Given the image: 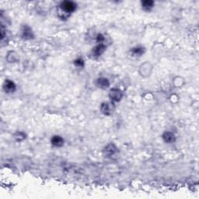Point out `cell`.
Here are the masks:
<instances>
[{
  "label": "cell",
  "instance_id": "cell-1",
  "mask_svg": "<svg viewBox=\"0 0 199 199\" xmlns=\"http://www.w3.org/2000/svg\"><path fill=\"white\" fill-rule=\"evenodd\" d=\"M61 7L66 13H72V12L74 11L75 9H76V4L72 2H70V1H66V2H63L62 3Z\"/></svg>",
  "mask_w": 199,
  "mask_h": 199
},
{
  "label": "cell",
  "instance_id": "cell-2",
  "mask_svg": "<svg viewBox=\"0 0 199 199\" xmlns=\"http://www.w3.org/2000/svg\"><path fill=\"white\" fill-rule=\"evenodd\" d=\"M110 97L114 101H119L121 99V97H122V94H121V92L119 90L113 89L110 92Z\"/></svg>",
  "mask_w": 199,
  "mask_h": 199
},
{
  "label": "cell",
  "instance_id": "cell-3",
  "mask_svg": "<svg viewBox=\"0 0 199 199\" xmlns=\"http://www.w3.org/2000/svg\"><path fill=\"white\" fill-rule=\"evenodd\" d=\"M4 87H5V90H6V92L12 93V92H13L15 90L16 86H15L14 83H13L10 80H6Z\"/></svg>",
  "mask_w": 199,
  "mask_h": 199
},
{
  "label": "cell",
  "instance_id": "cell-4",
  "mask_svg": "<svg viewBox=\"0 0 199 199\" xmlns=\"http://www.w3.org/2000/svg\"><path fill=\"white\" fill-rule=\"evenodd\" d=\"M104 50H105V46L103 45V44H100L99 45L96 46V47L93 49V53L94 54V55L99 56V55H100V54H102L103 52L104 51Z\"/></svg>",
  "mask_w": 199,
  "mask_h": 199
},
{
  "label": "cell",
  "instance_id": "cell-5",
  "mask_svg": "<svg viewBox=\"0 0 199 199\" xmlns=\"http://www.w3.org/2000/svg\"><path fill=\"white\" fill-rule=\"evenodd\" d=\"M51 143L52 145L57 147H60L63 145V139H62V137L60 136H54L51 139Z\"/></svg>",
  "mask_w": 199,
  "mask_h": 199
},
{
  "label": "cell",
  "instance_id": "cell-6",
  "mask_svg": "<svg viewBox=\"0 0 199 199\" xmlns=\"http://www.w3.org/2000/svg\"><path fill=\"white\" fill-rule=\"evenodd\" d=\"M97 84H98V86H99L100 88L103 89L107 88L109 85H110L109 81L107 79H105V78H100L98 81H97Z\"/></svg>",
  "mask_w": 199,
  "mask_h": 199
},
{
  "label": "cell",
  "instance_id": "cell-7",
  "mask_svg": "<svg viewBox=\"0 0 199 199\" xmlns=\"http://www.w3.org/2000/svg\"><path fill=\"white\" fill-rule=\"evenodd\" d=\"M23 37L24 38H26V39H30V38H32V37H33L31 29L29 27H27V26L24 27V28H23Z\"/></svg>",
  "mask_w": 199,
  "mask_h": 199
},
{
  "label": "cell",
  "instance_id": "cell-8",
  "mask_svg": "<svg viewBox=\"0 0 199 199\" xmlns=\"http://www.w3.org/2000/svg\"><path fill=\"white\" fill-rule=\"evenodd\" d=\"M163 138L166 142L167 143H171L173 142L175 140V138H174V135L171 132H166V133L163 134Z\"/></svg>",
  "mask_w": 199,
  "mask_h": 199
},
{
  "label": "cell",
  "instance_id": "cell-9",
  "mask_svg": "<svg viewBox=\"0 0 199 199\" xmlns=\"http://www.w3.org/2000/svg\"><path fill=\"white\" fill-rule=\"evenodd\" d=\"M142 6H143V8L145 9H146V10H149V9H150L153 6V1H144L143 3H142Z\"/></svg>",
  "mask_w": 199,
  "mask_h": 199
},
{
  "label": "cell",
  "instance_id": "cell-10",
  "mask_svg": "<svg viewBox=\"0 0 199 199\" xmlns=\"http://www.w3.org/2000/svg\"><path fill=\"white\" fill-rule=\"evenodd\" d=\"M110 104L109 103H103L102 104L101 107V111L103 114H109V113L111 112V109H110Z\"/></svg>",
  "mask_w": 199,
  "mask_h": 199
},
{
  "label": "cell",
  "instance_id": "cell-11",
  "mask_svg": "<svg viewBox=\"0 0 199 199\" xmlns=\"http://www.w3.org/2000/svg\"><path fill=\"white\" fill-rule=\"evenodd\" d=\"M133 53L137 55H141L143 53V49L141 48H137L133 49Z\"/></svg>",
  "mask_w": 199,
  "mask_h": 199
},
{
  "label": "cell",
  "instance_id": "cell-12",
  "mask_svg": "<svg viewBox=\"0 0 199 199\" xmlns=\"http://www.w3.org/2000/svg\"><path fill=\"white\" fill-rule=\"evenodd\" d=\"M75 65L77 66H82L83 65V61L81 58H78L74 62Z\"/></svg>",
  "mask_w": 199,
  "mask_h": 199
},
{
  "label": "cell",
  "instance_id": "cell-13",
  "mask_svg": "<svg viewBox=\"0 0 199 199\" xmlns=\"http://www.w3.org/2000/svg\"><path fill=\"white\" fill-rule=\"evenodd\" d=\"M103 40H104V38H103V36L102 34H98L97 35V41L98 42H101Z\"/></svg>",
  "mask_w": 199,
  "mask_h": 199
}]
</instances>
